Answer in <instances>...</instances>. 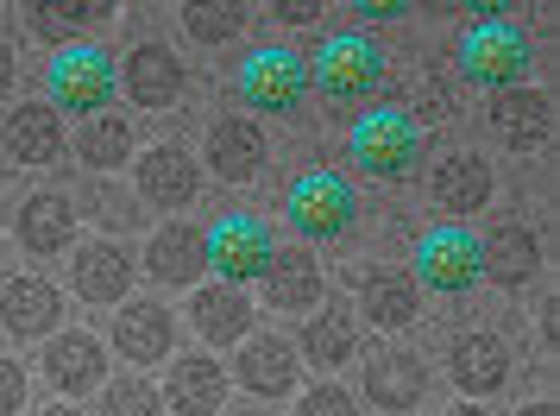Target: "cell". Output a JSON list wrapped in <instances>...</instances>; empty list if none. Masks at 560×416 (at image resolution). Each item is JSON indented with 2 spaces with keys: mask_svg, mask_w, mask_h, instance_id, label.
Returning a JSON list of instances; mask_svg holds the SVG:
<instances>
[{
  "mask_svg": "<svg viewBox=\"0 0 560 416\" xmlns=\"http://www.w3.org/2000/svg\"><path fill=\"white\" fill-rule=\"evenodd\" d=\"M308 82L322 89V102H334L347 114V107L378 102L384 82H390V63H384L378 38H365V32H334L328 45L315 51V63H308Z\"/></svg>",
  "mask_w": 560,
  "mask_h": 416,
  "instance_id": "obj_1",
  "label": "cell"
},
{
  "mask_svg": "<svg viewBox=\"0 0 560 416\" xmlns=\"http://www.w3.org/2000/svg\"><path fill=\"white\" fill-rule=\"evenodd\" d=\"M283 221H290V234L303 240V246H334V240L353 234L359 196L334 171H303V177L283 189Z\"/></svg>",
  "mask_w": 560,
  "mask_h": 416,
  "instance_id": "obj_2",
  "label": "cell"
},
{
  "mask_svg": "<svg viewBox=\"0 0 560 416\" xmlns=\"http://www.w3.org/2000/svg\"><path fill=\"white\" fill-rule=\"evenodd\" d=\"M353 164L378 183H409L422 171V127L404 107H372L365 120H353Z\"/></svg>",
  "mask_w": 560,
  "mask_h": 416,
  "instance_id": "obj_3",
  "label": "cell"
},
{
  "mask_svg": "<svg viewBox=\"0 0 560 416\" xmlns=\"http://www.w3.org/2000/svg\"><path fill=\"white\" fill-rule=\"evenodd\" d=\"M535 70V51L523 26H472L459 38V77L491 89V95H504V89H523V77Z\"/></svg>",
  "mask_w": 560,
  "mask_h": 416,
  "instance_id": "obj_4",
  "label": "cell"
},
{
  "mask_svg": "<svg viewBox=\"0 0 560 416\" xmlns=\"http://www.w3.org/2000/svg\"><path fill=\"white\" fill-rule=\"evenodd\" d=\"M409 278H416L422 290H441V297H472V290L485 285L479 234H466V228H454V221L434 228V234H422Z\"/></svg>",
  "mask_w": 560,
  "mask_h": 416,
  "instance_id": "obj_5",
  "label": "cell"
},
{
  "mask_svg": "<svg viewBox=\"0 0 560 416\" xmlns=\"http://www.w3.org/2000/svg\"><path fill=\"white\" fill-rule=\"evenodd\" d=\"M45 89H51L57 114H107L114 102V63H107L102 45H63L45 70Z\"/></svg>",
  "mask_w": 560,
  "mask_h": 416,
  "instance_id": "obj_6",
  "label": "cell"
},
{
  "mask_svg": "<svg viewBox=\"0 0 560 416\" xmlns=\"http://www.w3.org/2000/svg\"><path fill=\"white\" fill-rule=\"evenodd\" d=\"M271 253H278V240H271V221H258V215H221L208 228V271H221V285L233 290L265 278Z\"/></svg>",
  "mask_w": 560,
  "mask_h": 416,
  "instance_id": "obj_7",
  "label": "cell"
},
{
  "mask_svg": "<svg viewBox=\"0 0 560 416\" xmlns=\"http://www.w3.org/2000/svg\"><path fill=\"white\" fill-rule=\"evenodd\" d=\"M240 95L253 114H296L308 95V63L290 45H258L240 63Z\"/></svg>",
  "mask_w": 560,
  "mask_h": 416,
  "instance_id": "obj_8",
  "label": "cell"
},
{
  "mask_svg": "<svg viewBox=\"0 0 560 416\" xmlns=\"http://www.w3.org/2000/svg\"><path fill=\"white\" fill-rule=\"evenodd\" d=\"M359 391H365L384 416H404V411H416V404L429 397V366L416 360L409 347H372V354H365Z\"/></svg>",
  "mask_w": 560,
  "mask_h": 416,
  "instance_id": "obj_9",
  "label": "cell"
},
{
  "mask_svg": "<svg viewBox=\"0 0 560 416\" xmlns=\"http://www.w3.org/2000/svg\"><path fill=\"white\" fill-rule=\"evenodd\" d=\"M120 89H127L132 107H177L183 89H189V70L177 63L171 45H132V57L120 63Z\"/></svg>",
  "mask_w": 560,
  "mask_h": 416,
  "instance_id": "obj_10",
  "label": "cell"
},
{
  "mask_svg": "<svg viewBox=\"0 0 560 416\" xmlns=\"http://www.w3.org/2000/svg\"><path fill=\"white\" fill-rule=\"evenodd\" d=\"M359 315L372 328H384V335H397V328H409L422 315V285L409 278L404 265H372L359 278Z\"/></svg>",
  "mask_w": 560,
  "mask_h": 416,
  "instance_id": "obj_11",
  "label": "cell"
},
{
  "mask_svg": "<svg viewBox=\"0 0 560 416\" xmlns=\"http://www.w3.org/2000/svg\"><path fill=\"white\" fill-rule=\"evenodd\" d=\"M132 253L127 246H114V240H89V246H77V259H70V285H77L82 303H127L132 290Z\"/></svg>",
  "mask_w": 560,
  "mask_h": 416,
  "instance_id": "obj_12",
  "label": "cell"
},
{
  "mask_svg": "<svg viewBox=\"0 0 560 416\" xmlns=\"http://www.w3.org/2000/svg\"><path fill=\"white\" fill-rule=\"evenodd\" d=\"M516 372V354H510L504 335H459L447 347V379L459 391H472V397H491V391H504V379Z\"/></svg>",
  "mask_w": 560,
  "mask_h": 416,
  "instance_id": "obj_13",
  "label": "cell"
},
{
  "mask_svg": "<svg viewBox=\"0 0 560 416\" xmlns=\"http://www.w3.org/2000/svg\"><path fill=\"white\" fill-rule=\"evenodd\" d=\"M485 120H491V132L504 139L510 152H535V146L555 139V102L541 89H504V95H491Z\"/></svg>",
  "mask_w": 560,
  "mask_h": 416,
  "instance_id": "obj_14",
  "label": "cell"
},
{
  "mask_svg": "<svg viewBox=\"0 0 560 416\" xmlns=\"http://www.w3.org/2000/svg\"><path fill=\"white\" fill-rule=\"evenodd\" d=\"M38 372H45V385L63 391V397H82V391L102 385V340L82 335V328H70V335H45V360H38Z\"/></svg>",
  "mask_w": 560,
  "mask_h": 416,
  "instance_id": "obj_15",
  "label": "cell"
},
{
  "mask_svg": "<svg viewBox=\"0 0 560 416\" xmlns=\"http://www.w3.org/2000/svg\"><path fill=\"white\" fill-rule=\"evenodd\" d=\"M57 322H63V290L51 278H7L0 285V328L20 340H38L51 335Z\"/></svg>",
  "mask_w": 560,
  "mask_h": 416,
  "instance_id": "obj_16",
  "label": "cell"
},
{
  "mask_svg": "<svg viewBox=\"0 0 560 416\" xmlns=\"http://www.w3.org/2000/svg\"><path fill=\"white\" fill-rule=\"evenodd\" d=\"M114 347H120L132 366L171 360V347H177V315L164 310V303H152V297L120 303V315H114Z\"/></svg>",
  "mask_w": 560,
  "mask_h": 416,
  "instance_id": "obj_17",
  "label": "cell"
},
{
  "mask_svg": "<svg viewBox=\"0 0 560 416\" xmlns=\"http://www.w3.org/2000/svg\"><path fill=\"white\" fill-rule=\"evenodd\" d=\"M196 189H202V171H196V158L183 152V146H152V152L139 158V203L177 215V208L196 203Z\"/></svg>",
  "mask_w": 560,
  "mask_h": 416,
  "instance_id": "obj_18",
  "label": "cell"
},
{
  "mask_svg": "<svg viewBox=\"0 0 560 416\" xmlns=\"http://www.w3.org/2000/svg\"><path fill=\"white\" fill-rule=\"evenodd\" d=\"M265 164H271V146H265L258 120H214L208 127V171L221 183H253Z\"/></svg>",
  "mask_w": 560,
  "mask_h": 416,
  "instance_id": "obj_19",
  "label": "cell"
},
{
  "mask_svg": "<svg viewBox=\"0 0 560 416\" xmlns=\"http://www.w3.org/2000/svg\"><path fill=\"white\" fill-rule=\"evenodd\" d=\"M479 259H485V278L498 290H523V285H535V271H541V240H535L523 221H498V228L479 240Z\"/></svg>",
  "mask_w": 560,
  "mask_h": 416,
  "instance_id": "obj_20",
  "label": "cell"
},
{
  "mask_svg": "<svg viewBox=\"0 0 560 416\" xmlns=\"http://www.w3.org/2000/svg\"><path fill=\"white\" fill-rule=\"evenodd\" d=\"M164 404H171L177 416H221L228 411V366L208 360V354H183V360H171Z\"/></svg>",
  "mask_w": 560,
  "mask_h": 416,
  "instance_id": "obj_21",
  "label": "cell"
},
{
  "mask_svg": "<svg viewBox=\"0 0 560 416\" xmlns=\"http://www.w3.org/2000/svg\"><path fill=\"white\" fill-rule=\"evenodd\" d=\"M13 240L26 246L32 259L63 253V246L77 240V203H70V196H57V189L26 196V203H20V221H13Z\"/></svg>",
  "mask_w": 560,
  "mask_h": 416,
  "instance_id": "obj_22",
  "label": "cell"
},
{
  "mask_svg": "<svg viewBox=\"0 0 560 416\" xmlns=\"http://www.w3.org/2000/svg\"><path fill=\"white\" fill-rule=\"evenodd\" d=\"M265 303H271V310H290V315L322 310V259L308 253L303 240L271 253V271H265Z\"/></svg>",
  "mask_w": 560,
  "mask_h": 416,
  "instance_id": "obj_23",
  "label": "cell"
},
{
  "mask_svg": "<svg viewBox=\"0 0 560 416\" xmlns=\"http://www.w3.org/2000/svg\"><path fill=\"white\" fill-rule=\"evenodd\" d=\"M0 152L13 164H51L63 152V120H57L51 102H20L7 120H0Z\"/></svg>",
  "mask_w": 560,
  "mask_h": 416,
  "instance_id": "obj_24",
  "label": "cell"
},
{
  "mask_svg": "<svg viewBox=\"0 0 560 416\" xmlns=\"http://www.w3.org/2000/svg\"><path fill=\"white\" fill-rule=\"evenodd\" d=\"M233 379L253 397H290L296 391V347L278 335H246L240 340V360H233Z\"/></svg>",
  "mask_w": 560,
  "mask_h": 416,
  "instance_id": "obj_25",
  "label": "cell"
},
{
  "mask_svg": "<svg viewBox=\"0 0 560 416\" xmlns=\"http://www.w3.org/2000/svg\"><path fill=\"white\" fill-rule=\"evenodd\" d=\"M208 265V234L196 221H164L145 246V271H152L158 285H196Z\"/></svg>",
  "mask_w": 560,
  "mask_h": 416,
  "instance_id": "obj_26",
  "label": "cell"
},
{
  "mask_svg": "<svg viewBox=\"0 0 560 416\" xmlns=\"http://www.w3.org/2000/svg\"><path fill=\"white\" fill-rule=\"evenodd\" d=\"M491 164H485L479 152H447L441 164H434L429 177V196L434 208H447V215H479L485 203H491Z\"/></svg>",
  "mask_w": 560,
  "mask_h": 416,
  "instance_id": "obj_27",
  "label": "cell"
},
{
  "mask_svg": "<svg viewBox=\"0 0 560 416\" xmlns=\"http://www.w3.org/2000/svg\"><path fill=\"white\" fill-rule=\"evenodd\" d=\"M189 328H196L202 340H214V347L246 340V328H253V303H246V290L196 285V297H189Z\"/></svg>",
  "mask_w": 560,
  "mask_h": 416,
  "instance_id": "obj_28",
  "label": "cell"
},
{
  "mask_svg": "<svg viewBox=\"0 0 560 416\" xmlns=\"http://www.w3.org/2000/svg\"><path fill=\"white\" fill-rule=\"evenodd\" d=\"M303 354L322 372H334V366H347L359 354V322H353V303H322L315 310V322H303Z\"/></svg>",
  "mask_w": 560,
  "mask_h": 416,
  "instance_id": "obj_29",
  "label": "cell"
},
{
  "mask_svg": "<svg viewBox=\"0 0 560 416\" xmlns=\"http://www.w3.org/2000/svg\"><path fill=\"white\" fill-rule=\"evenodd\" d=\"M107 20H114V7H102V0H38V7H26L32 38H45V45H70L77 32L107 26Z\"/></svg>",
  "mask_w": 560,
  "mask_h": 416,
  "instance_id": "obj_30",
  "label": "cell"
},
{
  "mask_svg": "<svg viewBox=\"0 0 560 416\" xmlns=\"http://www.w3.org/2000/svg\"><path fill=\"white\" fill-rule=\"evenodd\" d=\"M77 158L89 164V171H120L132 158V120H120V114H95V120H82L77 132Z\"/></svg>",
  "mask_w": 560,
  "mask_h": 416,
  "instance_id": "obj_31",
  "label": "cell"
},
{
  "mask_svg": "<svg viewBox=\"0 0 560 416\" xmlns=\"http://www.w3.org/2000/svg\"><path fill=\"white\" fill-rule=\"evenodd\" d=\"M246 7H233V0H221V7H183V32L196 38V45H228V38H240L246 32Z\"/></svg>",
  "mask_w": 560,
  "mask_h": 416,
  "instance_id": "obj_32",
  "label": "cell"
},
{
  "mask_svg": "<svg viewBox=\"0 0 560 416\" xmlns=\"http://www.w3.org/2000/svg\"><path fill=\"white\" fill-rule=\"evenodd\" d=\"M102 416H164V391H152V379L139 372H120L102 391Z\"/></svg>",
  "mask_w": 560,
  "mask_h": 416,
  "instance_id": "obj_33",
  "label": "cell"
},
{
  "mask_svg": "<svg viewBox=\"0 0 560 416\" xmlns=\"http://www.w3.org/2000/svg\"><path fill=\"white\" fill-rule=\"evenodd\" d=\"M404 114L416 120V127H434V120H454V89L441 77H422L416 89L404 95Z\"/></svg>",
  "mask_w": 560,
  "mask_h": 416,
  "instance_id": "obj_34",
  "label": "cell"
},
{
  "mask_svg": "<svg viewBox=\"0 0 560 416\" xmlns=\"http://www.w3.org/2000/svg\"><path fill=\"white\" fill-rule=\"evenodd\" d=\"M296 416H359V404L347 385H315V391H303Z\"/></svg>",
  "mask_w": 560,
  "mask_h": 416,
  "instance_id": "obj_35",
  "label": "cell"
},
{
  "mask_svg": "<svg viewBox=\"0 0 560 416\" xmlns=\"http://www.w3.org/2000/svg\"><path fill=\"white\" fill-rule=\"evenodd\" d=\"M20 411H26V366L0 360V416H20Z\"/></svg>",
  "mask_w": 560,
  "mask_h": 416,
  "instance_id": "obj_36",
  "label": "cell"
},
{
  "mask_svg": "<svg viewBox=\"0 0 560 416\" xmlns=\"http://www.w3.org/2000/svg\"><path fill=\"white\" fill-rule=\"evenodd\" d=\"M95 208H107V228H132V203L120 189H107V177L95 183Z\"/></svg>",
  "mask_w": 560,
  "mask_h": 416,
  "instance_id": "obj_37",
  "label": "cell"
},
{
  "mask_svg": "<svg viewBox=\"0 0 560 416\" xmlns=\"http://www.w3.org/2000/svg\"><path fill=\"white\" fill-rule=\"evenodd\" d=\"M271 20H278V26H308V20H322V7H315V0H303V7H296V0H278Z\"/></svg>",
  "mask_w": 560,
  "mask_h": 416,
  "instance_id": "obj_38",
  "label": "cell"
},
{
  "mask_svg": "<svg viewBox=\"0 0 560 416\" xmlns=\"http://www.w3.org/2000/svg\"><path fill=\"white\" fill-rule=\"evenodd\" d=\"M353 13H359V20H372V26H390V20H404V7H397V0H359Z\"/></svg>",
  "mask_w": 560,
  "mask_h": 416,
  "instance_id": "obj_39",
  "label": "cell"
},
{
  "mask_svg": "<svg viewBox=\"0 0 560 416\" xmlns=\"http://www.w3.org/2000/svg\"><path fill=\"white\" fill-rule=\"evenodd\" d=\"M541 340H548V347L560 340V297H548V303H541Z\"/></svg>",
  "mask_w": 560,
  "mask_h": 416,
  "instance_id": "obj_40",
  "label": "cell"
},
{
  "mask_svg": "<svg viewBox=\"0 0 560 416\" xmlns=\"http://www.w3.org/2000/svg\"><path fill=\"white\" fill-rule=\"evenodd\" d=\"M13 77H20V70H13V51H7V45H0V95H7V89H13Z\"/></svg>",
  "mask_w": 560,
  "mask_h": 416,
  "instance_id": "obj_41",
  "label": "cell"
},
{
  "mask_svg": "<svg viewBox=\"0 0 560 416\" xmlns=\"http://www.w3.org/2000/svg\"><path fill=\"white\" fill-rule=\"evenodd\" d=\"M38 416H82V411H77V404H45Z\"/></svg>",
  "mask_w": 560,
  "mask_h": 416,
  "instance_id": "obj_42",
  "label": "cell"
},
{
  "mask_svg": "<svg viewBox=\"0 0 560 416\" xmlns=\"http://www.w3.org/2000/svg\"><path fill=\"white\" fill-rule=\"evenodd\" d=\"M516 416H555V404H523Z\"/></svg>",
  "mask_w": 560,
  "mask_h": 416,
  "instance_id": "obj_43",
  "label": "cell"
},
{
  "mask_svg": "<svg viewBox=\"0 0 560 416\" xmlns=\"http://www.w3.org/2000/svg\"><path fill=\"white\" fill-rule=\"evenodd\" d=\"M221 416H265L258 404H240V411H221Z\"/></svg>",
  "mask_w": 560,
  "mask_h": 416,
  "instance_id": "obj_44",
  "label": "cell"
},
{
  "mask_svg": "<svg viewBox=\"0 0 560 416\" xmlns=\"http://www.w3.org/2000/svg\"><path fill=\"white\" fill-rule=\"evenodd\" d=\"M447 416H485L479 404H459V411H447Z\"/></svg>",
  "mask_w": 560,
  "mask_h": 416,
  "instance_id": "obj_45",
  "label": "cell"
}]
</instances>
